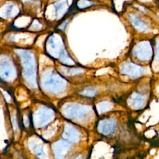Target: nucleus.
<instances>
[{
  "label": "nucleus",
  "mask_w": 159,
  "mask_h": 159,
  "mask_svg": "<svg viewBox=\"0 0 159 159\" xmlns=\"http://www.w3.org/2000/svg\"><path fill=\"white\" fill-rule=\"evenodd\" d=\"M130 19L131 21L132 22L133 24L135 27H137L138 29H142V30L145 29V26L143 24V23H142V22H141V20L137 17H136L135 15L130 14Z\"/></svg>",
  "instance_id": "7ed1b4c3"
},
{
  "label": "nucleus",
  "mask_w": 159,
  "mask_h": 159,
  "mask_svg": "<svg viewBox=\"0 0 159 159\" xmlns=\"http://www.w3.org/2000/svg\"><path fill=\"white\" fill-rule=\"evenodd\" d=\"M57 14L58 15L62 13L68 7V0H60L54 4Z\"/></svg>",
  "instance_id": "f257e3e1"
},
{
  "label": "nucleus",
  "mask_w": 159,
  "mask_h": 159,
  "mask_svg": "<svg viewBox=\"0 0 159 159\" xmlns=\"http://www.w3.org/2000/svg\"><path fill=\"white\" fill-rule=\"evenodd\" d=\"M13 7H14V6L12 4H11L7 7V9H6V14H9L11 12L12 9H13Z\"/></svg>",
  "instance_id": "20e7f679"
},
{
  "label": "nucleus",
  "mask_w": 159,
  "mask_h": 159,
  "mask_svg": "<svg viewBox=\"0 0 159 159\" xmlns=\"http://www.w3.org/2000/svg\"><path fill=\"white\" fill-rule=\"evenodd\" d=\"M94 2L91 0H78L76 3V7L80 10H83L93 6Z\"/></svg>",
  "instance_id": "f03ea898"
}]
</instances>
